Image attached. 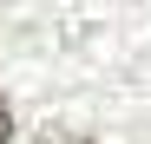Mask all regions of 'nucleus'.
Wrapping results in <instances>:
<instances>
[{
	"mask_svg": "<svg viewBox=\"0 0 151 144\" xmlns=\"http://www.w3.org/2000/svg\"><path fill=\"white\" fill-rule=\"evenodd\" d=\"M13 138V111H7V98H0V144Z\"/></svg>",
	"mask_w": 151,
	"mask_h": 144,
	"instance_id": "nucleus-1",
	"label": "nucleus"
},
{
	"mask_svg": "<svg viewBox=\"0 0 151 144\" xmlns=\"http://www.w3.org/2000/svg\"><path fill=\"white\" fill-rule=\"evenodd\" d=\"M66 144H92V138H66Z\"/></svg>",
	"mask_w": 151,
	"mask_h": 144,
	"instance_id": "nucleus-2",
	"label": "nucleus"
}]
</instances>
